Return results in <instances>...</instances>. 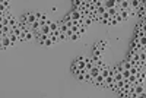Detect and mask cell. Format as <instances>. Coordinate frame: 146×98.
I'll return each instance as SVG.
<instances>
[{"instance_id":"cell-1","label":"cell","mask_w":146,"mask_h":98,"mask_svg":"<svg viewBox=\"0 0 146 98\" xmlns=\"http://www.w3.org/2000/svg\"><path fill=\"white\" fill-rule=\"evenodd\" d=\"M86 60H88V57H85V56L76 57L72 63V72L76 75L79 70H86Z\"/></svg>"},{"instance_id":"cell-2","label":"cell","mask_w":146,"mask_h":98,"mask_svg":"<svg viewBox=\"0 0 146 98\" xmlns=\"http://www.w3.org/2000/svg\"><path fill=\"white\" fill-rule=\"evenodd\" d=\"M35 21H36V12H28V13H25L19 19V22L22 23V25L29 27V28H31V25H32Z\"/></svg>"},{"instance_id":"cell-3","label":"cell","mask_w":146,"mask_h":98,"mask_svg":"<svg viewBox=\"0 0 146 98\" xmlns=\"http://www.w3.org/2000/svg\"><path fill=\"white\" fill-rule=\"evenodd\" d=\"M107 48H108V41H98V43L94 45V54L102 56Z\"/></svg>"},{"instance_id":"cell-4","label":"cell","mask_w":146,"mask_h":98,"mask_svg":"<svg viewBox=\"0 0 146 98\" xmlns=\"http://www.w3.org/2000/svg\"><path fill=\"white\" fill-rule=\"evenodd\" d=\"M10 13V3L9 0H2V5H0V16H6Z\"/></svg>"},{"instance_id":"cell-5","label":"cell","mask_w":146,"mask_h":98,"mask_svg":"<svg viewBox=\"0 0 146 98\" xmlns=\"http://www.w3.org/2000/svg\"><path fill=\"white\" fill-rule=\"evenodd\" d=\"M0 44H2V50H6L7 47H12V40H10V34L2 35V38H0Z\"/></svg>"},{"instance_id":"cell-6","label":"cell","mask_w":146,"mask_h":98,"mask_svg":"<svg viewBox=\"0 0 146 98\" xmlns=\"http://www.w3.org/2000/svg\"><path fill=\"white\" fill-rule=\"evenodd\" d=\"M143 94H145V89H143L142 82L140 83H136L135 87H133V97H142Z\"/></svg>"},{"instance_id":"cell-7","label":"cell","mask_w":146,"mask_h":98,"mask_svg":"<svg viewBox=\"0 0 146 98\" xmlns=\"http://www.w3.org/2000/svg\"><path fill=\"white\" fill-rule=\"evenodd\" d=\"M50 23H51L50 21H48V22H45V23H42L38 32H41V34H45V35H50V34H51V27H50Z\"/></svg>"},{"instance_id":"cell-8","label":"cell","mask_w":146,"mask_h":98,"mask_svg":"<svg viewBox=\"0 0 146 98\" xmlns=\"http://www.w3.org/2000/svg\"><path fill=\"white\" fill-rule=\"evenodd\" d=\"M47 38H48V35H45V34H41V32H36V34H35V40H36V43L41 44V45L45 44Z\"/></svg>"},{"instance_id":"cell-9","label":"cell","mask_w":146,"mask_h":98,"mask_svg":"<svg viewBox=\"0 0 146 98\" xmlns=\"http://www.w3.org/2000/svg\"><path fill=\"white\" fill-rule=\"evenodd\" d=\"M102 6L108 10V9L117 7V3H115V0H102Z\"/></svg>"},{"instance_id":"cell-10","label":"cell","mask_w":146,"mask_h":98,"mask_svg":"<svg viewBox=\"0 0 146 98\" xmlns=\"http://www.w3.org/2000/svg\"><path fill=\"white\" fill-rule=\"evenodd\" d=\"M118 9H124V10H129L130 9V2L129 0H121V3L117 6Z\"/></svg>"},{"instance_id":"cell-11","label":"cell","mask_w":146,"mask_h":98,"mask_svg":"<svg viewBox=\"0 0 146 98\" xmlns=\"http://www.w3.org/2000/svg\"><path fill=\"white\" fill-rule=\"evenodd\" d=\"M130 2V10H137V7L140 6V0H129Z\"/></svg>"},{"instance_id":"cell-12","label":"cell","mask_w":146,"mask_h":98,"mask_svg":"<svg viewBox=\"0 0 146 98\" xmlns=\"http://www.w3.org/2000/svg\"><path fill=\"white\" fill-rule=\"evenodd\" d=\"M40 28H41V21H38L36 19L32 25H31V31H35V32H38L40 31Z\"/></svg>"},{"instance_id":"cell-13","label":"cell","mask_w":146,"mask_h":98,"mask_svg":"<svg viewBox=\"0 0 146 98\" xmlns=\"http://www.w3.org/2000/svg\"><path fill=\"white\" fill-rule=\"evenodd\" d=\"M80 37H82L80 32H75V34H72V35H70V38H69V40H72V41H78Z\"/></svg>"},{"instance_id":"cell-14","label":"cell","mask_w":146,"mask_h":98,"mask_svg":"<svg viewBox=\"0 0 146 98\" xmlns=\"http://www.w3.org/2000/svg\"><path fill=\"white\" fill-rule=\"evenodd\" d=\"M121 73H123V79H129L130 75H131V72L127 70V69H123V72H121Z\"/></svg>"},{"instance_id":"cell-15","label":"cell","mask_w":146,"mask_h":98,"mask_svg":"<svg viewBox=\"0 0 146 98\" xmlns=\"http://www.w3.org/2000/svg\"><path fill=\"white\" fill-rule=\"evenodd\" d=\"M117 23H118L117 18H111V19H110V22H108V25H117Z\"/></svg>"}]
</instances>
